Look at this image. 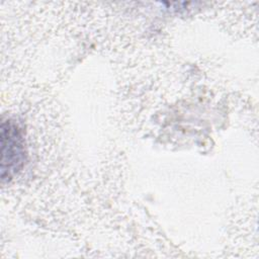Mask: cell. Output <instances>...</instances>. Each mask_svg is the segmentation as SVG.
<instances>
[{"label":"cell","instance_id":"cell-1","mask_svg":"<svg viewBox=\"0 0 259 259\" xmlns=\"http://www.w3.org/2000/svg\"><path fill=\"white\" fill-rule=\"evenodd\" d=\"M1 146V178L4 182L21 169L25 157L21 132L10 120L2 121Z\"/></svg>","mask_w":259,"mask_h":259}]
</instances>
